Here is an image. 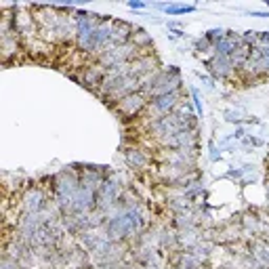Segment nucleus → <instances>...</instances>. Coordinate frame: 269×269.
Returning a JSON list of instances; mask_svg holds the SVG:
<instances>
[{
  "mask_svg": "<svg viewBox=\"0 0 269 269\" xmlns=\"http://www.w3.org/2000/svg\"><path fill=\"white\" fill-rule=\"evenodd\" d=\"M164 8H166V13H170V15H183V13L196 11V7H164Z\"/></svg>",
  "mask_w": 269,
  "mask_h": 269,
  "instance_id": "obj_1",
  "label": "nucleus"
},
{
  "mask_svg": "<svg viewBox=\"0 0 269 269\" xmlns=\"http://www.w3.org/2000/svg\"><path fill=\"white\" fill-rule=\"evenodd\" d=\"M128 7L130 8H141V7H145L143 2H128Z\"/></svg>",
  "mask_w": 269,
  "mask_h": 269,
  "instance_id": "obj_2",
  "label": "nucleus"
},
{
  "mask_svg": "<svg viewBox=\"0 0 269 269\" xmlns=\"http://www.w3.org/2000/svg\"><path fill=\"white\" fill-rule=\"evenodd\" d=\"M252 15H255V17H269V13H256V11Z\"/></svg>",
  "mask_w": 269,
  "mask_h": 269,
  "instance_id": "obj_3",
  "label": "nucleus"
}]
</instances>
